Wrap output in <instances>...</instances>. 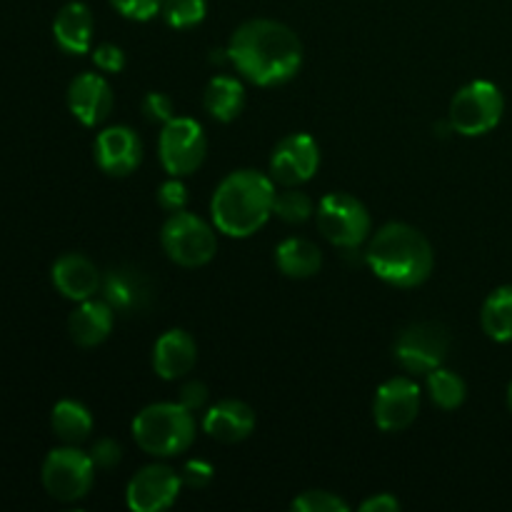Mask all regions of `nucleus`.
<instances>
[{
  "mask_svg": "<svg viewBox=\"0 0 512 512\" xmlns=\"http://www.w3.org/2000/svg\"><path fill=\"white\" fill-rule=\"evenodd\" d=\"M228 60L250 83L273 88L298 75L303 65V43L278 20H248L230 38Z\"/></svg>",
  "mask_w": 512,
  "mask_h": 512,
  "instance_id": "nucleus-1",
  "label": "nucleus"
},
{
  "mask_svg": "<svg viewBox=\"0 0 512 512\" xmlns=\"http://www.w3.org/2000/svg\"><path fill=\"white\" fill-rule=\"evenodd\" d=\"M365 263L383 283L395 288H418L433 273L435 255L418 228L408 223H388L370 240Z\"/></svg>",
  "mask_w": 512,
  "mask_h": 512,
  "instance_id": "nucleus-2",
  "label": "nucleus"
},
{
  "mask_svg": "<svg viewBox=\"0 0 512 512\" xmlns=\"http://www.w3.org/2000/svg\"><path fill=\"white\" fill-rule=\"evenodd\" d=\"M275 183L258 170H235L210 200L213 223L228 238H250L273 215Z\"/></svg>",
  "mask_w": 512,
  "mask_h": 512,
  "instance_id": "nucleus-3",
  "label": "nucleus"
},
{
  "mask_svg": "<svg viewBox=\"0 0 512 512\" xmlns=\"http://www.w3.org/2000/svg\"><path fill=\"white\" fill-rule=\"evenodd\" d=\"M133 438L153 458L185 453L195 440V418L180 403H153L133 420Z\"/></svg>",
  "mask_w": 512,
  "mask_h": 512,
  "instance_id": "nucleus-4",
  "label": "nucleus"
},
{
  "mask_svg": "<svg viewBox=\"0 0 512 512\" xmlns=\"http://www.w3.org/2000/svg\"><path fill=\"white\" fill-rule=\"evenodd\" d=\"M165 255L180 268H203L218 253V238L213 225L193 213H170L160 230Z\"/></svg>",
  "mask_w": 512,
  "mask_h": 512,
  "instance_id": "nucleus-5",
  "label": "nucleus"
},
{
  "mask_svg": "<svg viewBox=\"0 0 512 512\" xmlns=\"http://www.w3.org/2000/svg\"><path fill=\"white\" fill-rule=\"evenodd\" d=\"M40 480L50 498L60 500V503H78L93 488L95 463L90 453H83L75 445L55 448L43 460Z\"/></svg>",
  "mask_w": 512,
  "mask_h": 512,
  "instance_id": "nucleus-6",
  "label": "nucleus"
},
{
  "mask_svg": "<svg viewBox=\"0 0 512 512\" xmlns=\"http://www.w3.org/2000/svg\"><path fill=\"white\" fill-rule=\"evenodd\" d=\"M505 98L490 80H473L455 93L450 103V128L460 135H485L500 123Z\"/></svg>",
  "mask_w": 512,
  "mask_h": 512,
  "instance_id": "nucleus-7",
  "label": "nucleus"
},
{
  "mask_svg": "<svg viewBox=\"0 0 512 512\" xmlns=\"http://www.w3.org/2000/svg\"><path fill=\"white\" fill-rule=\"evenodd\" d=\"M318 230L328 243L353 250L370 235V213L350 193H328L318 203Z\"/></svg>",
  "mask_w": 512,
  "mask_h": 512,
  "instance_id": "nucleus-8",
  "label": "nucleus"
},
{
  "mask_svg": "<svg viewBox=\"0 0 512 512\" xmlns=\"http://www.w3.org/2000/svg\"><path fill=\"white\" fill-rule=\"evenodd\" d=\"M158 153L168 175L183 178V175L195 173L208 153V140L198 120L180 118V115L170 118L160 133Z\"/></svg>",
  "mask_w": 512,
  "mask_h": 512,
  "instance_id": "nucleus-9",
  "label": "nucleus"
},
{
  "mask_svg": "<svg viewBox=\"0 0 512 512\" xmlns=\"http://www.w3.org/2000/svg\"><path fill=\"white\" fill-rule=\"evenodd\" d=\"M450 335L440 323H415L398 338L395 360L413 375H428L448 358Z\"/></svg>",
  "mask_w": 512,
  "mask_h": 512,
  "instance_id": "nucleus-10",
  "label": "nucleus"
},
{
  "mask_svg": "<svg viewBox=\"0 0 512 512\" xmlns=\"http://www.w3.org/2000/svg\"><path fill=\"white\" fill-rule=\"evenodd\" d=\"M320 148L308 133H293L278 143L270 158V178L283 188L303 185L318 173Z\"/></svg>",
  "mask_w": 512,
  "mask_h": 512,
  "instance_id": "nucleus-11",
  "label": "nucleus"
},
{
  "mask_svg": "<svg viewBox=\"0 0 512 512\" xmlns=\"http://www.w3.org/2000/svg\"><path fill=\"white\" fill-rule=\"evenodd\" d=\"M183 480L170 465H148L130 478L125 500L135 512H160L168 510L178 500Z\"/></svg>",
  "mask_w": 512,
  "mask_h": 512,
  "instance_id": "nucleus-12",
  "label": "nucleus"
},
{
  "mask_svg": "<svg viewBox=\"0 0 512 512\" xmlns=\"http://www.w3.org/2000/svg\"><path fill=\"white\" fill-rule=\"evenodd\" d=\"M420 413V388L410 378H390L375 393V423L385 433H400L410 428Z\"/></svg>",
  "mask_w": 512,
  "mask_h": 512,
  "instance_id": "nucleus-13",
  "label": "nucleus"
},
{
  "mask_svg": "<svg viewBox=\"0 0 512 512\" xmlns=\"http://www.w3.org/2000/svg\"><path fill=\"white\" fill-rule=\"evenodd\" d=\"M95 160L103 173L113 175V178H125L143 160V143L133 128L113 125V128H105L95 140Z\"/></svg>",
  "mask_w": 512,
  "mask_h": 512,
  "instance_id": "nucleus-14",
  "label": "nucleus"
},
{
  "mask_svg": "<svg viewBox=\"0 0 512 512\" xmlns=\"http://www.w3.org/2000/svg\"><path fill=\"white\" fill-rule=\"evenodd\" d=\"M68 108L88 128L105 123L113 110V88L98 73H83L73 78L68 88Z\"/></svg>",
  "mask_w": 512,
  "mask_h": 512,
  "instance_id": "nucleus-15",
  "label": "nucleus"
},
{
  "mask_svg": "<svg viewBox=\"0 0 512 512\" xmlns=\"http://www.w3.org/2000/svg\"><path fill=\"white\" fill-rule=\"evenodd\" d=\"M103 300L120 315H135L143 313L150 305V290L148 278L135 268H115L103 278Z\"/></svg>",
  "mask_w": 512,
  "mask_h": 512,
  "instance_id": "nucleus-16",
  "label": "nucleus"
},
{
  "mask_svg": "<svg viewBox=\"0 0 512 512\" xmlns=\"http://www.w3.org/2000/svg\"><path fill=\"white\" fill-rule=\"evenodd\" d=\"M50 278H53L55 290H58L63 298L75 300V303H83V300L93 298L100 290V285H103V278H100L93 260H88L80 253L60 255L53 263Z\"/></svg>",
  "mask_w": 512,
  "mask_h": 512,
  "instance_id": "nucleus-17",
  "label": "nucleus"
},
{
  "mask_svg": "<svg viewBox=\"0 0 512 512\" xmlns=\"http://www.w3.org/2000/svg\"><path fill=\"white\" fill-rule=\"evenodd\" d=\"M198 363V343L185 330H168L153 348V368L158 378L178 380Z\"/></svg>",
  "mask_w": 512,
  "mask_h": 512,
  "instance_id": "nucleus-18",
  "label": "nucleus"
},
{
  "mask_svg": "<svg viewBox=\"0 0 512 512\" xmlns=\"http://www.w3.org/2000/svg\"><path fill=\"white\" fill-rule=\"evenodd\" d=\"M203 430L218 443H240L255 430V413L243 400H223L205 413Z\"/></svg>",
  "mask_w": 512,
  "mask_h": 512,
  "instance_id": "nucleus-19",
  "label": "nucleus"
},
{
  "mask_svg": "<svg viewBox=\"0 0 512 512\" xmlns=\"http://www.w3.org/2000/svg\"><path fill=\"white\" fill-rule=\"evenodd\" d=\"M113 323L115 310L105 300L88 298L70 313L68 333L73 343L80 345V348H95V345L108 340Z\"/></svg>",
  "mask_w": 512,
  "mask_h": 512,
  "instance_id": "nucleus-20",
  "label": "nucleus"
},
{
  "mask_svg": "<svg viewBox=\"0 0 512 512\" xmlns=\"http://www.w3.org/2000/svg\"><path fill=\"white\" fill-rule=\"evenodd\" d=\"M93 13L85 3L73 0V3L63 5L60 13L53 20V35L55 43L70 55H83L90 50L93 43Z\"/></svg>",
  "mask_w": 512,
  "mask_h": 512,
  "instance_id": "nucleus-21",
  "label": "nucleus"
},
{
  "mask_svg": "<svg viewBox=\"0 0 512 512\" xmlns=\"http://www.w3.org/2000/svg\"><path fill=\"white\" fill-rule=\"evenodd\" d=\"M203 105L218 123H233L245 108V88L233 75H215L203 93Z\"/></svg>",
  "mask_w": 512,
  "mask_h": 512,
  "instance_id": "nucleus-22",
  "label": "nucleus"
},
{
  "mask_svg": "<svg viewBox=\"0 0 512 512\" xmlns=\"http://www.w3.org/2000/svg\"><path fill=\"white\" fill-rule=\"evenodd\" d=\"M275 263L280 273L293 280L313 278L323 265V255L315 243L305 238H288L275 248Z\"/></svg>",
  "mask_w": 512,
  "mask_h": 512,
  "instance_id": "nucleus-23",
  "label": "nucleus"
},
{
  "mask_svg": "<svg viewBox=\"0 0 512 512\" xmlns=\"http://www.w3.org/2000/svg\"><path fill=\"white\" fill-rule=\"evenodd\" d=\"M50 425L65 445H80L93 433V415L78 400H60L50 413Z\"/></svg>",
  "mask_w": 512,
  "mask_h": 512,
  "instance_id": "nucleus-24",
  "label": "nucleus"
},
{
  "mask_svg": "<svg viewBox=\"0 0 512 512\" xmlns=\"http://www.w3.org/2000/svg\"><path fill=\"white\" fill-rule=\"evenodd\" d=\"M480 325L485 335L495 343H510L512 340V285L493 290L483 303Z\"/></svg>",
  "mask_w": 512,
  "mask_h": 512,
  "instance_id": "nucleus-25",
  "label": "nucleus"
},
{
  "mask_svg": "<svg viewBox=\"0 0 512 512\" xmlns=\"http://www.w3.org/2000/svg\"><path fill=\"white\" fill-rule=\"evenodd\" d=\"M428 393L438 408L455 410L465 403L468 388H465V380L458 373L440 365L438 370L428 373Z\"/></svg>",
  "mask_w": 512,
  "mask_h": 512,
  "instance_id": "nucleus-26",
  "label": "nucleus"
},
{
  "mask_svg": "<svg viewBox=\"0 0 512 512\" xmlns=\"http://www.w3.org/2000/svg\"><path fill=\"white\" fill-rule=\"evenodd\" d=\"M313 213H315L313 200H310V195L303 193V190L285 188L283 193H275L273 215H278L283 223H290V225L305 223Z\"/></svg>",
  "mask_w": 512,
  "mask_h": 512,
  "instance_id": "nucleus-27",
  "label": "nucleus"
},
{
  "mask_svg": "<svg viewBox=\"0 0 512 512\" xmlns=\"http://www.w3.org/2000/svg\"><path fill=\"white\" fill-rule=\"evenodd\" d=\"M163 18L170 28H193V25L203 23L205 13H208V3L205 0H163Z\"/></svg>",
  "mask_w": 512,
  "mask_h": 512,
  "instance_id": "nucleus-28",
  "label": "nucleus"
},
{
  "mask_svg": "<svg viewBox=\"0 0 512 512\" xmlns=\"http://www.w3.org/2000/svg\"><path fill=\"white\" fill-rule=\"evenodd\" d=\"M293 510L298 512H348L350 505L328 490H305L293 500Z\"/></svg>",
  "mask_w": 512,
  "mask_h": 512,
  "instance_id": "nucleus-29",
  "label": "nucleus"
},
{
  "mask_svg": "<svg viewBox=\"0 0 512 512\" xmlns=\"http://www.w3.org/2000/svg\"><path fill=\"white\" fill-rule=\"evenodd\" d=\"M158 203L168 213H180L188 205V188L180 183V178L170 175V180H165L158 188Z\"/></svg>",
  "mask_w": 512,
  "mask_h": 512,
  "instance_id": "nucleus-30",
  "label": "nucleus"
},
{
  "mask_svg": "<svg viewBox=\"0 0 512 512\" xmlns=\"http://www.w3.org/2000/svg\"><path fill=\"white\" fill-rule=\"evenodd\" d=\"M110 5L120 15H125L130 20H140V23L155 18L163 10V0H110Z\"/></svg>",
  "mask_w": 512,
  "mask_h": 512,
  "instance_id": "nucleus-31",
  "label": "nucleus"
},
{
  "mask_svg": "<svg viewBox=\"0 0 512 512\" xmlns=\"http://www.w3.org/2000/svg\"><path fill=\"white\" fill-rule=\"evenodd\" d=\"M143 113L150 123H168L173 115V100L163 93H148L143 100Z\"/></svg>",
  "mask_w": 512,
  "mask_h": 512,
  "instance_id": "nucleus-32",
  "label": "nucleus"
},
{
  "mask_svg": "<svg viewBox=\"0 0 512 512\" xmlns=\"http://www.w3.org/2000/svg\"><path fill=\"white\" fill-rule=\"evenodd\" d=\"M93 63L98 65L103 73H120L125 68V53L113 43H100L93 50Z\"/></svg>",
  "mask_w": 512,
  "mask_h": 512,
  "instance_id": "nucleus-33",
  "label": "nucleus"
},
{
  "mask_svg": "<svg viewBox=\"0 0 512 512\" xmlns=\"http://www.w3.org/2000/svg\"><path fill=\"white\" fill-rule=\"evenodd\" d=\"M90 458H93L95 468L110 470L120 463V458H123V448H120L113 438H100L98 443L93 445V450H90Z\"/></svg>",
  "mask_w": 512,
  "mask_h": 512,
  "instance_id": "nucleus-34",
  "label": "nucleus"
},
{
  "mask_svg": "<svg viewBox=\"0 0 512 512\" xmlns=\"http://www.w3.org/2000/svg\"><path fill=\"white\" fill-rule=\"evenodd\" d=\"M213 465L205 463V460H188V463L183 465V470H180V480H183V485H188V488H205V485L213 480Z\"/></svg>",
  "mask_w": 512,
  "mask_h": 512,
  "instance_id": "nucleus-35",
  "label": "nucleus"
},
{
  "mask_svg": "<svg viewBox=\"0 0 512 512\" xmlns=\"http://www.w3.org/2000/svg\"><path fill=\"white\" fill-rule=\"evenodd\" d=\"M178 403L183 405V408H188L190 413H195V410H200L205 403H208V385L200 383V380H193V383L183 385V388H180Z\"/></svg>",
  "mask_w": 512,
  "mask_h": 512,
  "instance_id": "nucleus-36",
  "label": "nucleus"
},
{
  "mask_svg": "<svg viewBox=\"0 0 512 512\" xmlns=\"http://www.w3.org/2000/svg\"><path fill=\"white\" fill-rule=\"evenodd\" d=\"M360 510L363 512H395V510H400V500L393 498L390 493H380V495H375V498L365 500V503L360 505Z\"/></svg>",
  "mask_w": 512,
  "mask_h": 512,
  "instance_id": "nucleus-37",
  "label": "nucleus"
},
{
  "mask_svg": "<svg viewBox=\"0 0 512 512\" xmlns=\"http://www.w3.org/2000/svg\"><path fill=\"white\" fill-rule=\"evenodd\" d=\"M508 405H510V413H512V380H510V388H508Z\"/></svg>",
  "mask_w": 512,
  "mask_h": 512,
  "instance_id": "nucleus-38",
  "label": "nucleus"
}]
</instances>
